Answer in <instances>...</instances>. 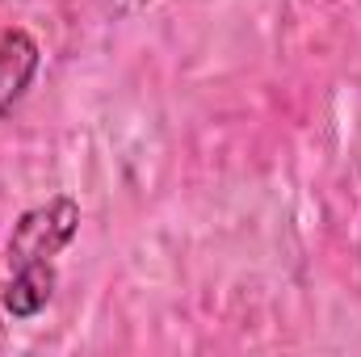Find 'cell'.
I'll return each instance as SVG.
<instances>
[{"instance_id":"1","label":"cell","mask_w":361,"mask_h":357,"mask_svg":"<svg viewBox=\"0 0 361 357\" xmlns=\"http://www.w3.org/2000/svg\"><path fill=\"white\" fill-rule=\"evenodd\" d=\"M80 231V202L68 193H55L25 214H17L8 236V265H38L55 261Z\"/></svg>"},{"instance_id":"2","label":"cell","mask_w":361,"mask_h":357,"mask_svg":"<svg viewBox=\"0 0 361 357\" xmlns=\"http://www.w3.org/2000/svg\"><path fill=\"white\" fill-rule=\"evenodd\" d=\"M42 63V51L30 30H4L0 34V118L25 97Z\"/></svg>"},{"instance_id":"3","label":"cell","mask_w":361,"mask_h":357,"mask_svg":"<svg viewBox=\"0 0 361 357\" xmlns=\"http://www.w3.org/2000/svg\"><path fill=\"white\" fill-rule=\"evenodd\" d=\"M55 298V265L38 261V265H13V277L4 282V311L13 320H34L47 311V303Z\"/></svg>"}]
</instances>
